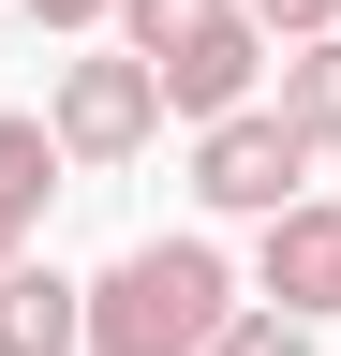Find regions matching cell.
Returning <instances> with one entry per match:
<instances>
[{
	"instance_id": "6da1fadb",
	"label": "cell",
	"mask_w": 341,
	"mask_h": 356,
	"mask_svg": "<svg viewBox=\"0 0 341 356\" xmlns=\"http://www.w3.org/2000/svg\"><path fill=\"white\" fill-rule=\"evenodd\" d=\"M238 327V267L208 238H134L90 282V356H208Z\"/></svg>"
},
{
	"instance_id": "7a4b0ae2",
	"label": "cell",
	"mask_w": 341,
	"mask_h": 356,
	"mask_svg": "<svg viewBox=\"0 0 341 356\" xmlns=\"http://www.w3.org/2000/svg\"><path fill=\"white\" fill-rule=\"evenodd\" d=\"M45 134H60V163H149V134H163V74L119 44V60H60L45 74Z\"/></svg>"
},
{
	"instance_id": "3957f363",
	"label": "cell",
	"mask_w": 341,
	"mask_h": 356,
	"mask_svg": "<svg viewBox=\"0 0 341 356\" xmlns=\"http://www.w3.org/2000/svg\"><path fill=\"white\" fill-rule=\"evenodd\" d=\"M297 178H312V149L282 134V104H238V119H208V134H193V193L223 208V222H282V208H297Z\"/></svg>"
},
{
	"instance_id": "277c9868",
	"label": "cell",
	"mask_w": 341,
	"mask_h": 356,
	"mask_svg": "<svg viewBox=\"0 0 341 356\" xmlns=\"http://www.w3.org/2000/svg\"><path fill=\"white\" fill-rule=\"evenodd\" d=\"M252 297H267V312H297V327H326V312H341V208H326V193H297V208L267 222Z\"/></svg>"
},
{
	"instance_id": "5b68a950",
	"label": "cell",
	"mask_w": 341,
	"mask_h": 356,
	"mask_svg": "<svg viewBox=\"0 0 341 356\" xmlns=\"http://www.w3.org/2000/svg\"><path fill=\"white\" fill-rule=\"evenodd\" d=\"M149 74H163V119H193V134H208V119H238L252 89H267V30L223 15V30H193L178 60H149Z\"/></svg>"
},
{
	"instance_id": "8992f818",
	"label": "cell",
	"mask_w": 341,
	"mask_h": 356,
	"mask_svg": "<svg viewBox=\"0 0 341 356\" xmlns=\"http://www.w3.org/2000/svg\"><path fill=\"white\" fill-rule=\"evenodd\" d=\"M45 193H60V134H45V104H0V267H30Z\"/></svg>"
},
{
	"instance_id": "52a82bcc",
	"label": "cell",
	"mask_w": 341,
	"mask_h": 356,
	"mask_svg": "<svg viewBox=\"0 0 341 356\" xmlns=\"http://www.w3.org/2000/svg\"><path fill=\"white\" fill-rule=\"evenodd\" d=\"M0 356H90V282H60V267H0Z\"/></svg>"
},
{
	"instance_id": "ba28073f",
	"label": "cell",
	"mask_w": 341,
	"mask_h": 356,
	"mask_svg": "<svg viewBox=\"0 0 341 356\" xmlns=\"http://www.w3.org/2000/svg\"><path fill=\"white\" fill-rule=\"evenodd\" d=\"M267 104H282V134H297V149H341V30L326 44H282V89H267Z\"/></svg>"
},
{
	"instance_id": "9c48e42d",
	"label": "cell",
	"mask_w": 341,
	"mask_h": 356,
	"mask_svg": "<svg viewBox=\"0 0 341 356\" xmlns=\"http://www.w3.org/2000/svg\"><path fill=\"white\" fill-rule=\"evenodd\" d=\"M238 0H119V30H134V60H178L193 30H223Z\"/></svg>"
},
{
	"instance_id": "30bf717a",
	"label": "cell",
	"mask_w": 341,
	"mask_h": 356,
	"mask_svg": "<svg viewBox=\"0 0 341 356\" xmlns=\"http://www.w3.org/2000/svg\"><path fill=\"white\" fill-rule=\"evenodd\" d=\"M208 356H312V327H297V312H267V297H238V327L208 341Z\"/></svg>"
},
{
	"instance_id": "8fae6325",
	"label": "cell",
	"mask_w": 341,
	"mask_h": 356,
	"mask_svg": "<svg viewBox=\"0 0 341 356\" xmlns=\"http://www.w3.org/2000/svg\"><path fill=\"white\" fill-rule=\"evenodd\" d=\"M238 15L267 30V44H326V30H341V0H238Z\"/></svg>"
},
{
	"instance_id": "7c38bea8",
	"label": "cell",
	"mask_w": 341,
	"mask_h": 356,
	"mask_svg": "<svg viewBox=\"0 0 341 356\" xmlns=\"http://www.w3.org/2000/svg\"><path fill=\"white\" fill-rule=\"evenodd\" d=\"M15 15H30V30H104L119 0H15Z\"/></svg>"
}]
</instances>
